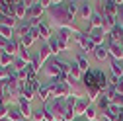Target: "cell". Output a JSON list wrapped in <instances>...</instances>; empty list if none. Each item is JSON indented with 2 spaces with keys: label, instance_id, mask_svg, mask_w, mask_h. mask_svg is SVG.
I'll use <instances>...</instances> for the list:
<instances>
[{
  "label": "cell",
  "instance_id": "obj_1",
  "mask_svg": "<svg viewBox=\"0 0 123 121\" xmlns=\"http://www.w3.org/2000/svg\"><path fill=\"white\" fill-rule=\"evenodd\" d=\"M47 12H49L51 24L57 25V29H59V27H70V29H76V25H74L76 20L70 18L68 14H67V10H65V2H55Z\"/></svg>",
  "mask_w": 123,
  "mask_h": 121
},
{
  "label": "cell",
  "instance_id": "obj_2",
  "mask_svg": "<svg viewBox=\"0 0 123 121\" xmlns=\"http://www.w3.org/2000/svg\"><path fill=\"white\" fill-rule=\"evenodd\" d=\"M43 74L49 78L47 82H51V84H57V82H59V80H57V78H59V59H57V57H51L47 63H45Z\"/></svg>",
  "mask_w": 123,
  "mask_h": 121
},
{
  "label": "cell",
  "instance_id": "obj_3",
  "mask_svg": "<svg viewBox=\"0 0 123 121\" xmlns=\"http://www.w3.org/2000/svg\"><path fill=\"white\" fill-rule=\"evenodd\" d=\"M105 45H107V51H110V57L123 63V45L115 39H110V37H105Z\"/></svg>",
  "mask_w": 123,
  "mask_h": 121
},
{
  "label": "cell",
  "instance_id": "obj_4",
  "mask_svg": "<svg viewBox=\"0 0 123 121\" xmlns=\"http://www.w3.org/2000/svg\"><path fill=\"white\" fill-rule=\"evenodd\" d=\"M51 86H53V98H68V96H72V86L68 82H57V84H51Z\"/></svg>",
  "mask_w": 123,
  "mask_h": 121
},
{
  "label": "cell",
  "instance_id": "obj_5",
  "mask_svg": "<svg viewBox=\"0 0 123 121\" xmlns=\"http://www.w3.org/2000/svg\"><path fill=\"white\" fill-rule=\"evenodd\" d=\"M37 98L41 100V105L43 103H49L53 100V86L49 82H41V86L37 90Z\"/></svg>",
  "mask_w": 123,
  "mask_h": 121
},
{
  "label": "cell",
  "instance_id": "obj_6",
  "mask_svg": "<svg viewBox=\"0 0 123 121\" xmlns=\"http://www.w3.org/2000/svg\"><path fill=\"white\" fill-rule=\"evenodd\" d=\"M29 4H31V2H25V0H18V2H14V16H16V20H18V22L25 20Z\"/></svg>",
  "mask_w": 123,
  "mask_h": 121
},
{
  "label": "cell",
  "instance_id": "obj_7",
  "mask_svg": "<svg viewBox=\"0 0 123 121\" xmlns=\"http://www.w3.org/2000/svg\"><path fill=\"white\" fill-rule=\"evenodd\" d=\"M90 105H92V102H90V98H88V96L76 98V103H74V115H76V117H82Z\"/></svg>",
  "mask_w": 123,
  "mask_h": 121
},
{
  "label": "cell",
  "instance_id": "obj_8",
  "mask_svg": "<svg viewBox=\"0 0 123 121\" xmlns=\"http://www.w3.org/2000/svg\"><path fill=\"white\" fill-rule=\"evenodd\" d=\"M45 14V8L41 6V2H31L27 8V16L25 20H41V16Z\"/></svg>",
  "mask_w": 123,
  "mask_h": 121
},
{
  "label": "cell",
  "instance_id": "obj_9",
  "mask_svg": "<svg viewBox=\"0 0 123 121\" xmlns=\"http://www.w3.org/2000/svg\"><path fill=\"white\" fill-rule=\"evenodd\" d=\"M80 82H82L84 90H90V88H98V86H96V68H90V70H86V72L82 74Z\"/></svg>",
  "mask_w": 123,
  "mask_h": 121
},
{
  "label": "cell",
  "instance_id": "obj_10",
  "mask_svg": "<svg viewBox=\"0 0 123 121\" xmlns=\"http://www.w3.org/2000/svg\"><path fill=\"white\" fill-rule=\"evenodd\" d=\"M86 35L92 39V43H94L96 47H98V45H104V43H105V37H107V35L104 33V29H102V27H98V29H88Z\"/></svg>",
  "mask_w": 123,
  "mask_h": 121
},
{
  "label": "cell",
  "instance_id": "obj_11",
  "mask_svg": "<svg viewBox=\"0 0 123 121\" xmlns=\"http://www.w3.org/2000/svg\"><path fill=\"white\" fill-rule=\"evenodd\" d=\"M92 14H94V6H92V2H78V18L80 20H88L90 22Z\"/></svg>",
  "mask_w": 123,
  "mask_h": 121
},
{
  "label": "cell",
  "instance_id": "obj_12",
  "mask_svg": "<svg viewBox=\"0 0 123 121\" xmlns=\"http://www.w3.org/2000/svg\"><path fill=\"white\" fill-rule=\"evenodd\" d=\"M18 105H20V109H22L24 119H25V121H27V119H31V115H33L31 102H29V100H25V98H18Z\"/></svg>",
  "mask_w": 123,
  "mask_h": 121
},
{
  "label": "cell",
  "instance_id": "obj_13",
  "mask_svg": "<svg viewBox=\"0 0 123 121\" xmlns=\"http://www.w3.org/2000/svg\"><path fill=\"white\" fill-rule=\"evenodd\" d=\"M96 86L102 92H105L107 86H110V82H107V72H104V68H96Z\"/></svg>",
  "mask_w": 123,
  "mask_h": 121
},
{
  "label": "cell",
  "instance_id": "obj_14",
  "mask_svg": "<svg viewBox=\"0 0 123 121\" xmlns=\"http://www.w3.org/2000/svg\"><path fill=\"white\" fill-rule=\"evenodd\" d=\"M72 33H74V29H70V27H59L57 31H55V35H57V39L61 43H70Z\"/></svg>",
  "mask_w": 123,
  "mask_h": 121
},
{
  "label": "cell",
  "instance_id": "obj_15",
  "mask_svg": "<svg viewBox=\"0 0 123 121\" xmlns=\"http://www.w3.org/2000/svg\"><path fill=\"white\" fill-rule=\"evenodd\" d=\"M51 55H53V51H51V47L47 43H43L41 41V47L37 49V57H39V60H41V65H45L47 60L51 59Z\"/></svg>",
  "mask_w": 123,
  "mask_h": 121
},
{
  "label": "cell",
  "instance_id": "obj_16",
  "mask_svg": "<svg viewBox=\"0 0 123 121\" xmlns=\"http://www.w3.org/2000/svg\"><path fill=\"white\" fill-rule=\"evenodd\" d=\"M110 72L113 74V76H117L119 80L123 78V63L121 60H115V59H111L110 57Z\"/></svg>",
  "mask_w": 123,
  "mask_h": 121
},
{
  "label": "cell",
  "instance_id": "obj_17",
  "mask_svg": "<svg viewBox=\"0 0 123 121\" xmlns=\"http://www.w3.org/2000/svg\"><path fill=\"white\" fill-rule=\"evenodd\" d=\"M51 35H53V31H51V24L41 22V24H39V39H41L43 43H47V41L51 39Z\"/></svg>",
  "mask_w": 123,
  "mask_h": 121
},
{
  "label": "cell",
  "instance_id": "obj_18",
  "mask_svg": "<svg viewBox=\"0 0 123 121\" xmlns=\"http://www.w3.org/2000/svg\"><path fill=\"white\" fill-rule=\"evenodd\" d=\"M8 121H24V115H22V109L20 105H8Z\"/></svg>",
  "mask_w": 123,
  "mask_h": 121
},
{
  "label": "cell",
  "instance_id": "obj_19",
  "mask_svg": "<svg viewBox=\"0 0 123 121\" xmlns=\"http://www.w3.org/2000/svg\"><path fill=\"white\" fill-rule=\"evenodd\" d=\"M92 55H94V57L100 60V63H104L105 59H110V51H107V45H105V43H104V45H98V47H96V51L92 53Z\"/></svg>",
  "mask_w": 123,
  "mask_h": 121
},
{
  "label": "cell",
  "instance_id": "obj_20",
  "mask_svg": "<svg viewBox=\"0 0 123 121\" xmlns=\"http://www.w3.org/2000/svg\"><path fill=\"white\" fill-rule=\"evenodd\" d=\"M74 63H76V65L80 67V70H82V72H86V70H90V68H92L84 53H78V55H76V59H74Z\"/></svg>",
  "mask_w": 123,
  "mask_h": 121
},
{
  "label": "cell",
  "instance_id": "obj_21",
  "mask_svg": "<svg viewBox=\"0 0 123 121\" xmlns=\"http://www.w3.org/2000/svg\"><path fill=\"white\" fill-rule=\"evenodd\" d=\"M65 10L70 18L76 20V16H78V2H72V0H68V2H65Z\"/></svg>",
  "mask_w": 123,
  "mask_h": 121
},
{
  "label": "cell",
  "instance_id": "obj_22",
  "mask_svg": "<svg viewBox=\"0 0 123 121\" xmlns=\"http://www.w3.org/2000/svg\"><path fill=\"white\" fill-rule=\"evenodd\" d=\"M82 117H84L86 121H98V119H100V115H98V108H96L94 103H92L90 108L86 109V113H84Z\"/></svg>",
  "mask_w": 123,
  "mask_h": 121
},
{
  "label": "cell",
  "instance_id": "obj_23",
  "mask_svg": "<svg viewBox=\"0 0 123 121\" xmlns=\"http://www.w3.org/2000/svg\"><path fill=\"white\" fill-rule=\"evenodd\" d=\"M18 51H20V41L14 37V39H10V41H8V45H6V53H10L12 57H16V55H18Z\"/></svg>",
  "mask_w": 123,
  "mask_h": 121
},
{
  "label": "cell",
  "instance_id": "obj_24",
  "mask_svg": "<svg viewBox=\"0 0 123 121\" xmlns=\"http://www.w3.org/2000/svg\"><path fill=\"white\" fill-rule=\"evenodd\" d=\"M47 45H49V47H51V51H53V55H59V53H61V43H59V39H57V35H55V33L51 35V39L47 41Z\"/></svg>",
  "mask_w": 123,
  "mask_h": 121
},
{
  "label": "cell",
  "instance_id": "obj_25",
  "mask_svg": "<svg viewBox=\"0 0 123 121\" xmlns=\"http://www.w3.org/2000/svg\"><path fill=\"white\" fill-rule=\"evenodd\" d=\"M12 63H14V57L10 55V53H2L0 55V67H4V68H8V67H12Z\"/></svg>",
  "mask_w": 123,
  "mask_h": 121
},
{
  "label": "cell",
  "instance_id": "obj_26",
  "mask_svg": "<svg viewBox=\"0 0 123 121\" xmlns=\"http://www.w3.org/2000/svg\"><path fill=\"white\" fill-rule=\"evenodd\" d=\"M0 37H4V39H14V37H16V31H14L12 27L0 25Z\"/></svg>",
  "mask_w": 123,
  "mask_h": 121
},
{
  "label": "cell",
  "instance_id": "obj_27",
  "mask_svg": "<svg viewBox=\"0 0 123 121\" xmlns=\"http://www.w3.org/2000/svg\"><path fill=\"white\" fill-rule=\"evenodd\" d=\"M110 105H111V102H110V98H107L104 92H102V96L98 98V108L102 109V111H105L107 108H110Z\"/></svg>",
  "mask_w": 123,
  "mask_h": 121
},
{
  "label": "cell",
  "instance_id": "obj_28",
  "mask_svg": "<svg viewBox=\"0 0 123 121\" xmlns=\"http://www.w3.org/2000/svg\"><path fill=\"white\" fill-rule=\"evenodd\" d=\"M18 41H20V47H25V49H29V47H31V45L35 43V39L29 35V33H27V35H24V37H20Z\"/></svg>",
  "mask_w": 123,
  "mask_h": 121
},
{
  "label": "cell",
  "instance_id": "obj_29",
  "mask_svg": "<svg viewBox=\"0 0 123 121\" xmlns=\"http://www.w3.org/2000/svg\"><path fill=\"white\" fill-rule=\"evenodd\" d=\"M31 119H33V121H45V108H43V105H41V108H37V109H33Z\"/></svg>",
  "mask_w": 123,
  "mask_h": 121
},
{
  "label": "cell",
  "instance_id": "obj_30",
  "mask_svg": "<svg viewBox=\"0 0 123 121\" xmlns=\"http://www.w3.org/2000/svg\"><path fill=\"white\" fill-rule=\"evenodd\" d=\"M4 80H8V68L0 67V84H2Z\"/></svg>",
  "mask_w": 123,
  "mask_h": 121
},
{
  "label": "cell",
  "instance_id": "obj_31",
  "mask_svg": "<svg viewBox=\"0 0 123 121\" xmlns=\"http://www.w3.org/2000/svg\"><path fill=\"white\" fill-rule=\"evenodd\" d=\"M117 92L123 96V78H121V80H119V84H117Z\"/></svg>",
  "mask_w": 123,
  "mask_h": 121
}]
</instances>
